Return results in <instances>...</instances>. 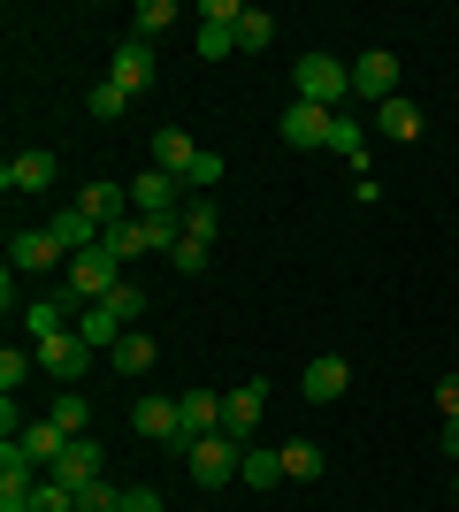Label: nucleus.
Masks as SVG:
<instances>
[{"label":"nucleus","instance_id":"f257e3e1","mask_svg":"<svg viewBox=\"0 0 459 512\" xmlns=\"http://www.w3.org/2000/svg\"><path fill=\"white\" fill-rule=\"evenodd\" d=\"M153 169H169L192 199L207 192V184H222V161L192 146V130H153Z\"/></svg>","mask_w":459,"mask_h":512},{"label":"nucleus","instance_id":"f03ea898","mask_svg":"<svg viewBox=\"0 0 459 512\" xmlns=\"http://www.w3.org/2000/svg\"><path fill=\"white\" fill-rule=\"evenodd\" d=\"M123 283V260L108 253V245H85V253H69V268H62V299L85 314V306H100Z\"/></svg>","mask_w":459,"mask_h":512},{"label":"nucleus","instance_id":"7ed1b4c3","mask_svg":"<svg viewBox=\"0 0 459 512\" xmlns=\"http://www.w3.org/2000/svg\"><path fill=\"white\" fill-rule=\"evenodd\" d=\"M352 92V62H337V54H299V69H291V100H314V107H337Z\"/></svg>","mask_w":459,"mask_h":512},{"label":"nucleus","instance_id":"20e7f679","mask_svg":"<svg viewBox=\"0 0 459 512\" xmlns=\"http://www.w3.org/2000/svg\"><path fill=\"white\" fill-rule=\"evenodd\" d=\"M176 459H184V474H192L199 490H222V482H238L245 444H238V436H199V444H184Z\"/></svg>","mask_w":459,"mask_h":512},{"label":"nucleus","instance_id":"39448f33","mask_svg":"<svg viewBox=\"0 0 459 512\" xmlns=\"http://www.w3.org/2000/svg\"><path fill=\"white\" fill-rule=\"evenodd\" d=\"M31 360H39V375H54V383H69V390H77V383H85V367L100 360V352H92V344L77 337V329H54V337H39V344H31Z\"/></svg>","mask_w":459,"mask_h":512},{"label":"nucleus","instance_id":"423d86ee","mask_svg":"<svg viewBox=\"0 0 459 512\" xmlns=\"http://www.w3.org/2000/svg\"><path fill=\"white\" fill-rule=\"evenodd\" d=\"M8 268H16V276H62L69 253H62V237L39 222V230H16V237H8Z\"/></svg>","mask_w":459,"mask_h":512},{"label":"nucleus","instance_id":"0eeeda50","mask_svg":"<svg viewBox=\"0 0 459 512\" xmlns=\"http://www.w3.org/2000/svg\"><path fill=\"white\" fill-rule=\"evenodd\" d=\"M352 100H368V107L398 100V54L391 46H368V54L352 62Z\"/></svg>","mask_w":459,"mask_h":512},{"label":"nucleus","instance_id":"6e6552de","mask_svg":"<svg viewBox=\"0 0 459 512\" xmlns=\"http://www.w3.org/2000/svg\"><path fill=\"white\" fill-rule=\"evenodd\" d=\"M54 176H62V161L46 146H31V153H16L8 169H0V192H23V199H39V192H54Z\"/></svg>","mask_w":459,"mask_h":512},{"label":"nucleus","instance_id":"1a4fd4ad","mask_svg":"<svg viewBox=\"0 0 459 512\" xmlns=\"http://www.w3.org/2000/svg\"><path fill=\"white\" fill-rule=\"evenodd\" d=\"M131 428L146 436V444L176 451V444H184V406H176V398H138V406H131Z\"/></svg>","mask_w":459,"mask_h":512},{"label":"nucleus","instance_id":"9d476101","mask_svg":"<svg viewBox=\"0 0 459 512\" xmlns=\"http://www.w3.org/2000/svg\"><path fill=\"white\" fill-rule=\"evenodd\" d=\"M284 146H329L337 138V107H314V100H291L284 107Z\"/></svg>","mask_w":459,"mask_h":512},{"label":"nucleus","instance_id":"9b49d317","mask_svg":"<svg viewBox=\"0 0 459 512\" xmlns=\"http://www.w3.org/2000/svg\"><path fill=\"white\" fill-rule=\"evenodd\" d=\"M131 214H184V184L169 169H138L131 176Z\"/></svg>","mask_w":459,"mask_h":512},{"label":"nucleus","instance_id":"f8f14e48","mask_svg":"<svg viewBox=\"0 0 459 512\" xmlns=\"http://www.w3.org/2000/svg\"><path fill=\"white\" fill-rule=\"evenodd\" d=\"M306 398H314V406H329V398H345L352 390V360L345 352H314V360H306Z\"/></svg>","mask_w":459,"mask_h":512},{"label":"nucleus","instance_id":"ddd939ff","mask_svg":"<svg viewBox=\"0 0 459 512\" xmlns=\"http://www.w3.org/2000/svg\"><path fill=\"white\" fill-rule=\"evenodd\" d=\"M261 406H268V383H245L222 398V436H238V444H253V428H261Z\"/></svg>","mask_w":459,"mask_h":512},{"label":"nucleus","instance_id":"4468645a","mask_svg":"<svg viewBox=\"0 0 459 512\" xmlns=\"http://www.w3.org/2000/svg\"><path fill=\"white\" fill-rule=\"evenodd\" d=\"M108 85H123L131 100L153 85V46H146V39H123V46H115V62H108Z\"/></svg>","mask_w":459,"mask_h":512},{"label":"nucleus","instance_id":"2eb2a0df","mask_svg":"<svg viewBox=\"0 0 459 512\" xmlns=\"http://www.w3.org/2000/svg\"><path fill=\"white\" fill-rule=\"evenodd\" d=\"M100 467H108V451L92 444V436H69V451L54 459V482H69V490H85V482H100Z\"/></svg>","mask_w":459,"mask_h":512},{"label":"nucleus","instance_id":"dca6fc26","mask_svg":"<svg viewBox=\"0 0 459 512\" xmlns=\"http://www.w3.org/2000/svg\"><path fill=\"white\" fill-rule=\"evenodd\" d=\"M176 406H184V444H199V436H222V398H215V390H184ZM184 444H176V451H184Z\"/></svg>","mask_w":459,"mask_h":512},{"label":"nucleus","instance_id":"f3484780","mask_svg":"<svg viewBox=\"0 0 459 512\" xmlns=\"http://www.w3.org/2000/svg\"><path fill=\"white\" fill-rule=\"evenodd\" d=\"M77 207H85L100 230H115V222L131 214V184H85V192H77Z\"/></svg>","mask_w":459,"mask_h":512},{"label":"nucleus","instance_id":"a211bd4d","mask_svg":"<svg viewBox=\"0 0 459 512\" xmlns=\"http://www.w3.org/2000/svg\"><path fill=\"white\" fill-rule=\"evenodd\" d=\"M46 230L62 237V253H85V245H100V222H92L85 207H54V214H46Z\"/></svg>","mask_w":459,"mask_h":512},{"label":"nucleus","instance_id":"6ab92c4d","mask_svg":"<svg viewBox=\"0 0 459 512\" xmlns=\"http://www.w3.org/2000/svg\"><path fill=\"white\" fill-rule=\"evenodd\" d=\"M153 360H161V344H153L146 329H131V337H123V344L108 352V367H115V375H146Z\"/></svg>","mask_w":459,"mask_h":512},{"label":"nucleus","instance_id":"aec40b11","mask_svg":"<svg viewBox=\"0 0 459 512\" xmlns=\"http://www.w3.org/2000/svg\"><path fill=\"white\" fill-rule=\"evenodd\" d=\"M375 130H383V138H421V107L406 100V92H398V100H383V107H375Z\"/></svg>","mask_w":459,"mask_h":512},{"label":"nucleus","instance_id":"412c9836","mask_svg":"<svg viewBox=\"0 0 459 512\" xmlns=\"http://www.w3.org/2000/svg\"><path fill=\"white\" fill-rule=\"evenodd\" d=\"M329 153H345V161H352V176H368V123L337 115V138H329Z\"/></svg>","mask_w":459,"mask_h":512},{"label":"nucleus","instance_id":"4be33fe9","mask_svg":"<svg viewBox=\"0 0 459 512\" xmlns=\"http://www.w3.org/2000/svg\"><path fill=\"white\" fill-rule=\"evenodd\" d=\"M46 421L62 428V436H85V421H92L85 390H54V406H46Z\"/></svg>","mask_w":459,"mask_h":512},{"label":"nucleus","instance_id":"5701e85b","mask_svg":"<svg viewBox=\"0 0 459 512\" xmlns=\"http://www.w3.org/2000/svg\"><path fill=\"white\" fill-rule=\"evenodd\" d=\"M62 321H69V299H62V291H54V299H31V306H23V329H31V344L54 337Z\"/></svg>","mask_w":459,"mask_h":512},{"label":"nucleus","instance_id":"b1692460","mask_svg":"<svg viewBox=\"0 0 459 512\" xmlns=\"http://www.w3.org/2000/svg\"><path fill=\"white\" fill-rule=\"evenodd\" d=\"M238 482H253V490H276V482H284V451H253V444H245Z\"/></svg>","mask_w":459,"mask_h":512},{"label":"nucleus","instance_id":"393cba45","mask_svg":"<svg viewBox=\"0 0 459 512\" xmlns=\"http://www.w3.org/2000/svg\"><path fill=\"white\" fill-rule=\"evenodd\" d=\"M131 23H138L131 39H146V46H153L161 31H176V0H138V16H131Z\"/></svg>","mask_w":459,"mask_h":512},{"label":"nucleus","instance_id":"a878e982","mask_svg":"<svg viewBox=\"0 0 459 512\" xmlns=\"http://www.w3.org/2000/svg\"><path fill=\"white\" fill-rule=\"evenodd\" d=\"M314 474H322V444L291 436V444H284V482H314Z\"/></svg>","mask_w":459,"mask_h":512},{"label":"nucleus","instance_id":"bb28decb","mask_svg":"<svg viewBox=\"0 0 459 512\" xmlns=\"http://www.w3.org/2000/svg\"><path fill=\"white\" fill-rule=\"evenodd\" d=\"M268 39H276V16H268V8H245V16H238V46H245V54H261Z\"/></svg>","mask_w":459,"mask_h":512},{"label":"nucleus","instance_id":"cd10ccee","mask_svg":"<svg viewBox=\"0 0 459 512\" xmlns=\"http://www.w3.org/2000/svg\"><path fill=\"white\" fill-rule=\"evenodd\" d=\"M31 505H39V512H77V490L54 482V474H39V482H31Z\"/></svg>","mask_w":459,"mask_h":512},{"label":"nucleus","instance_id":"c85d7f7f","mask_svg":"<svg viewBox=\"0 0 459 512\" xmlns=\"http://www.w3.org/2000/svg\"><path fill=\"white\" fill-rule=\"evenodd\" d=\"M123 497H131V490H115L108 474H100V482H85V490H77V512H123Z\"/></svg>","mask_w":459,"mask_h":512},{"label":"nucleus","instance_id":"c756f323","mask_svg":"<svg viewBox=\"0 0 459 512\" xmlns=\"http://www.w3.org/2000/svg\"><path fill=\"white\" fill-rule=\"evenodd\" d=\"M215 230H222V214L207 207V199H184V237H199V245H215Z\"/></svg>","mask_w":459,"mask_h":512},{"label":"nucleus","instance_id":"7c9ffc66","mask_svg":"<svg viewBox=\"0 0 459 512\" xmlns=\"http://www.w3.org/2000/svg\"><path fill=\"white\" fill-rule=\"evenodd\" d=\"M31 375H39V360L8 344V352H0V390H23V383H31Z\"/></svg>","mask_w":459,"mask_h":512},{"label":"nucleus","instance_id":"2f4dec72","mask_svg":"<svg viewBox=\"0 0 459 512\" xmlns=\"http://www.w3.org/2000/svg\"><path fill=\"white\" fill-rule=\"evenodd\" d=\"M92 123H115V115H123V107H131V92H123V85H92Z\"/></svg>","mask_w":459,"mask_h":512},{"label":"nucleus","instance_id":"473e14b6","mask_svg":"<svg viewBox=\"0 0 459 512\" xmlns=\"http://www.w3.org/2000/svg\"><path fill=\"white\" fill-rule=\"evenodd\" d=\"M222 54H238V31H222V23H199V62H222Z\"/></svg>","mask_w":459,"mask_h":512},{"label":"nucleus","instance_id":"72a5a7b5","mask_svg":"<svg viewBox=\"0 0 459 512\" xmlns=\"http://www.w3.org/2000/svg\"><path fill=\"white\" fill-rule=\"evenodd\" d=\"M169 268H176V276H199V268H207V245H199V237H184V245L169 253Z\"/></svg>","mask_w":459,"mask_h":512},{"label":"nucleus","instance_id":"f704fd0d","mask_svg":"<svg viewBox=\"0 0 459 512\" xmlns=\"http://www.w3.org/2000/svg\"><path fill=\"white\" fill-rule=\"evenodd\" d=\"M437 413H444V421H459V375H444V383H437Z\"/></svg>","mask_w":459,"mask_h":512},{"label":"nucleus","instance_id":"c9c22d12","mask_svg":"<svg viewBox=\"0 0 459 512\" xmlns=\"http://www.w3.org/2000/svg\"><path fill=\"white\" fill-rule=\"evenodd\" d=\"M123 512H161V497H153V490H131V497H123Z\"/></svg>","mask_w":459,"mask_h":512},{"label":"nucleus","instance_id":"e433bc0d","mask_svg":"<svg viewBox=\"0 0 459 512\" xmlns=\"http://www.w3.org/2000/svg\"><path fill=\"white\" fill-rule=\"evenodd\" d=\"M444 459H459V421H444Z\"/></svg>","mask_w":459,"mask_h":512},{"label":"nucleus","instance_id":"4c0bfd02","mask_svg":"<svg viewBox=\"0 0 459 512\" xmlns=\"http://www.w3.org/2000/svg\"><path fill=\"white\" fill-rule=\"evenodd\" d=\"M452 490H459V474H452Z\"/></svg>","mask_w":459,"mask_h":512}]
</instances>
